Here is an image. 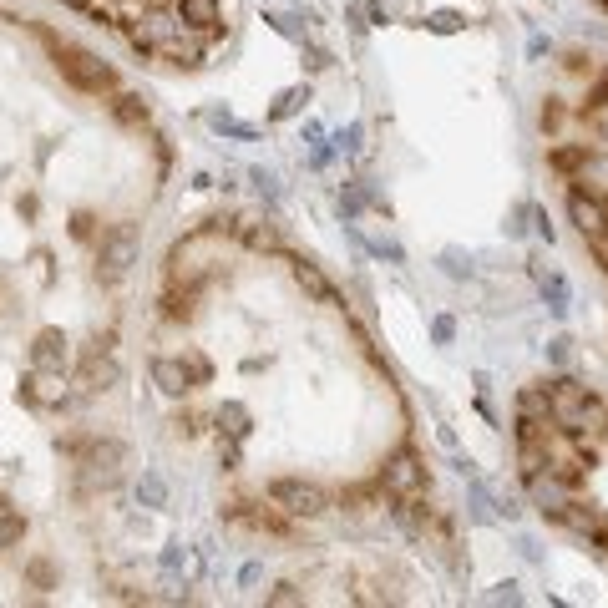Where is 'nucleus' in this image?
I'll return each instance as SVG.
<instances>
[{"mask_svg":"<svg viewBox=\"0 0 608 608\" xmlns=\"http://www.w3.org/2000/svg\"><path fill=\"white\" fill-rule=\"evenodd\" d=\"M527 492H532V507H543L548 517H558L573 497H578V487H573V477H563V472H532L527 477Z\"/></svg>","mask_w":608,"mask_h":608,"instance_id":"0eeeda50","label":"nucleus"},{"mask_svg":"<svg viewBox=\"0 0 608 608\" xmlns=\"http://www.w3.org/2000/svg\"><path fill=\"white\" fill-rule=\"evenodd\" d=\"M259 578H264V568H259V563H244V573H239V583H244V588H254Z\"/></svg>","mask_w":608,"mask_h":608,"instance_id":"7c9ffc66","label":"nucleus"},{"mask_svg":"<svg viewBox=\"0 0 608 608\" xmlns=\"http://www.w3.org/2000/svg\"><path fill=\"white\" fill-rule=\"evenodd\" d=\"M21 532H26L21 512H11V507H0V548H11V543H21Z\"/></svg>","mask_w":608,"mask_h":608,"instance_id":"aec40b11","label":"nucleus"},{"mask_svg":"<svg viewBox=\"0 0 608 608\" xmlns=\"http://www.w3.org/2000/svg\"><path fill=\"white\" fill-rule=\"evenodd\" d=\"M61 6H71V11H92L97 0H61Z\"/></svg>","mask_w":608,"mask_h":608,"instance_id":"2f4dec72","label":"nucleus"},{"mask_svg":"<svg viewBox=\"0 0 608 608\" xmlns=\"http://www.w3.org/2000/svg\"><path fill=\"white\" fill-rule=\"evenodd\" d=\"M21 396H26V406H61L66 401V375L61 370H31L26 375V386H21Z\"/></svg>","mask_w":608,"mask_h":608,"instance_id":"1a4fd4ad","label":"nucleus"},{"mask_svg":"<svg viewBox=\"0 0 608 608\" xmlns=\"http://www.w3.org/2000/svg\"><path fill=\"white\" fill-rule=\"evenodd\" d=\"M163 573H183V578H193V573H198V558H193V548L173 543V548L163 553Z\"/></svg>","mask_w":608,"mask_h":608,"instance_id":"a211bd4d","label":"nucleus"},{"mask_svg":"<svg viewBox=\"0 0 608 608\" xmlns=\"http://www.w3.org/2000/svg\"><path fill=\"white\" fill-rule=\"evenodd\" d=\"M51 46H56V41H51ZM56 66H61V76H66L71 87H82V92H92V97H102V92H112V87H117L112 66H107V61H97L92 51L56 46Z\"/></svg>","mask_w":608,"mask_h":608,"instance_id":"f03ea898","label":"nucleus"},{"mask_svg":"<svg viewBox=\"0 0 608 608\" xmlns=\"http://www.w3.org/2000/svg\"><path fill=\"white\" fill-rule=\"evenodd\" d=\"M558 168L573 173L578 193L608 203V152H583V147H573V152H558Z\"/></svg>","mask_w":608,"mask_h":608,"instance_id":"20e7f679","label":"nucleus"},{"mask_svg":"<svg viewBox=\"0 0 608 608\" xmlns=\"http://www.w3.org/2000/svg\"><path fill=\"white\" fill-rule=\"evenodd\" d=\"M441 264H446V274H451V279H472V259H462L456 249H446V254H441Z\"/></svg>","mask_w":608,"mask_h":608,"instance_id":"5701e85b","label":"nucleus"},{"mask_svg":"<svg viewBox=\"0 0 608 608\" xmlns=\"http://www.w3.org/2000/svg\"><path fill=\"white\" fill-rule=\"evenodd\" d=\"M603 6H608V0H603Z\"/></svg>","mask_w":608,"mask_h":608,"instance_id":"473e14b6","label":"nucleus"},{"mask_svg":"<svg viewBox=\"0 0 608 608\" xmlns=\"http://www.w3.org/2000/svg\"><path fill=\"white\" fill-rule=\"evenodd\" d=\"M208 122H213L218 132H228V137H244V142L254 137V127H249V122H239V117H228V112H208Z\"/></svg>","mask_w":608,"mask_h":608,"instance_id":"412c9836","label":"nucleus"},{"mask_svg":"<svg viewBox=\"0 0 608 608\" xmlns=\"http://www.w3.org/2000/svg\"><path fill=\"white\" fill-rule=\"evenodd\" d=\"M132 264H137V228H132V223H122V228H112V234H102V249H97V274L122 279Z\"/></svg>","mask_w":608,"mask_h":608,"instance_id":"423d86ee","label":"nucleus"},{"mask_svg":"<svg viewBox=\"0 0 608 608\" xmlns=\"http://www.w3.org/2000/svg\"><path fill=\"white\" fill-rule=\"evenodd\" d=\"M548 360H553V365H568V360H573V340H568V335H558V340L548 345Z\"/></svg>","mask_w":608,"mask_h":608,"instance_id":"cd10ccee","label":"nucleus"},{"mask_svg":"<svg viewBox=\"0 0 608 608\" xmlns=\"http://www.w3.org/2000/svg\"><path fill=\"white\" fill-rule=\"evenodd\" d=\"M117 380H122L117 360H107V355L92 345V350H87V360H82V391H87V396H97V391H112Z\"/></svg>","mask_w":608,"mask_h":608,"instance_id":"9d476101","label":"nucleus"},{"mask_svg":"<svg viewBox=\"0 0 608 608\" xmlns=\"http://www.w3.org/2000/svg\"><path fill=\"white\" fill-rule=\"evenodd\" d=\"M213 264H218V234H213V228H208V234H188V239L173 244V254H168V279L198 289V284L213 274Z\"/></svg>","mask_w":608,"mask_h":608,"instance_id":"f257e3e1","label":"nucleus"},{"mask_svg":"<svg viewBox=\"0 0 608 608\" xmlns=\"http://www.w3.org/2000/svg\"><path fill=\"white\" fill-rule=\"evenodd\" d=\"M112 117H117L122 127H147V102H142V97H117V102H112Z\"/></svg>","mask_w":608,"mask_h":608,"instance_id":"dca6fc26","label":"nucleus"},{"mask_svg":"<svg viewBox=\"0 0 608 608\" xmlns=\"http://www.w3.org/2000/svg\"><path fill=\"white\" fill-rule=\"evenodd\" d=\"M31 370H66V340L56 330H41L31 340Z\"/></svg>","mask_w":608,"mask_h":608,"instance_id":"f8f14e48","label":"nucleus"},{"mask_svg":"<svg viewBox=\"0 0 608 608\" xmlns=\"http://www.w3.org/2000/svg\"><path fill=\"white\" fill-rule=\"evenodd\" d=\"M487 603H522V593H517V583H497L487 593Z\"/></svg>","mask_w":608,"mask_h":608,"instance_id":"c756f323","label":"nucleus"},{"mask_svg":"<svg viewBox=\"0 0 608 608\" xmlns=\"http://www.w3.org/2000/svg\"><path fill=\"white\" fill-rule=\"evenodd\" d=\"M431 31H441V36L446 31H462V16H456V11H436L431 16Z\"/></svg>","mask_w":608,"mask_h":608,"instance_id":"c85d7f7f","label":"nucleus"},{"mask_svg":"<svg viewBox=\"0 0 608 608\" xmlns=\"http://www.w3.org/2000/svg\"><path fill=\"white\" fill-rule=\"evenodd\" d=\"M538 279H543V294H548V310L553 315H568V279L553 274V269H538Z\"/></svg>","mask_w":608,"mask_h":608,"instance_id":"2eb2a0df","label":"nucleus"},{"mask_svg":"<svg viewBox=\"0 0 608 608\" xmlns=\"http://www.w3.org/2000/svg\"><path fill=\"white\" fill-rule=\"evenodd\" d=\"M431 335H436V345H451V335H456V320H451V315H436V320H431Z\"/></svg>","mask_w":608,"mask_h":608,"instance_id":"bb28decb","label":"nucleus"},{"mask_svg":"<svg viewBox=\"0 0 608 608\" xmlns=\"http://www.w3.org/2000/svg\"><path fill=\"white\" fill-rule=\"evenodd\" d=\"M193 375H203V360H193V365H183V360H173V355H158V360H152V386H158L163 396H183V391L193 386Z\"/></svg>","mask_w":608,"mask_h":608,"instance_id":"6e6552de","label":"nucleus"},{"mask_svg":"<svg viewBox=\"0 0 608 608\" xmlns=\"http://www.w3.org/2000/svg\"><path fill=\"white\" fill-rule=\"evenodd\" d=\"M137 502H142V507H163V502H168V482H163L158 472H142V482H137Z\"/></svg>","mask_w":608,"mask_h":608,"instance_id":"f3484780","label":"nucleus"},{"mask_svg":"<svg viewBox=\"0 0 608 608\" xmlns=\"http://www.w3.org/2000/svg\"><path fill=\"white\" fill-rule=\"evenodd\" d=\"M568 213H573V223L583 228V239H598V234H608V203H603V198H588V193H573V203H568Z\"/></svg>","mask_w":608,"mask_h":608,"instance_id":"9b49d317","label":"nucleus"},{"mask_svg":"<svg viewBox=\"0 0 608 608\" xmlns=\"http://www.w3.org/2000/svg\"><path fill=\"white\" fill-rule=\"evenodd\" d=\"M360 137H365V132H360V122H350V127L335 137V147H340V152H360Z\"/></svg>","mask_w":608,"mask_h":608,"instance_id":"393cba45","label":"nucleus"},{"mask_svg":"<svg viewBox=\"0 0 608 608\" xmlns=\"http://www.w3.org/2000/svg\"><path fill=\"white\" fill-rule=\"evenodd\" d=\"M244 244L259 249V254H269V249H279V234H274L269 223H249V228H244Z\"/></svg>","mask_w":608,"mask_h":608,"instance_id":"6ab92c4d","label":"nucleus"},{"mask_svg":"<svg viewBox=\"0 0 608 608\" xmlns=\"http://www.w3.org/2000/svg\"><path fill=\"white\" fill-rule=\"evenodd\" d=\"M269 603H274V608H289V603H304V593H299L294 583H279V588L269 593Z\"/></svg>","mask_w":608,"mask_h":608,"instance_id":"b1692460","label":"nucleus"},{"mask_svg":"<svg viewBox=\"0 0 608 608\" xmlns=\"http://www.w3.org/2000/svg\"><path fill=\"white\" fill-rule=\"evenodd\" d=\"M294 284H299L304 294H310V299L330 304V279H325V274H320L315 264H304V259H299V264H294Z\"/></svg>","mask_w":608,"mask_h":608,"instance_id":"4468645a","label":"nucleus"},{"mask_svg":"<svg viewBox=\"0 0 608 608\" xmlns=\"http://www.w3.org/2000/svg\"><path fill=\"white\" fill-rule=\"evenodd\" d=\"M178 16H183V26H193L198 36H208L223 11H218V0H178Z\"/></svg>","mask_w":608,"mask_h":608,"instance_id":"ddd939ff","label":"nucleus"},{"mask_svg":"<svg viewBox=\"0 0 608 608\" xmlns=\"http://www.w3.org/2000/svg\"><path fill=\"white\" fill-rule=\"evenodd\" d=\"M269 502H274L279 512H289V517H320V512L330 507L325 487L304 482V477H279V482L269 487Z\"/></svg>","mask_w":608,"mask_h":608,"instance_id":"7ed1b4c3","label":"nucleus"},{"mask_svg":"<svg viewBox=\"0 0 608 608\" xmlns=\"http://www.w3.org/2000/svg\"><path fill=\"white\" fill-rule=\"evenodd\" d=\"M249 178H254V188H259L264 198H279V178H274V173H264V168H254Z\"/></svg>","mask_w":608,"mask_h":608,"instance_id":"a878e982","label":"nucleus"},{"mask_svg":"<svg viewBox=\"0 0 608 608\" xmlns=\"http://www.w3.org/2000/svg\"><path fill=\"white\" fill-rule=\"evenodd\" d=\"M375 487L386 492L391 502H406V497L416 502V497H421V487H426V472H421L416 456H406V451H401V456H391V462L380 467V482H375Z\"/></svg>","mask_w":608,"mask_h":608,"instance_id":"39448f33","label":"nucleus"},{"mask_svg":"<svg viewBox=\"0 0 608 608\" xmlns=\"http://www.w3.org/2000/svg\"><path fill=\"white\" fill-rule=\"evenodd\" d=\"M304 102H310V92H304V87H289V92H284V97L274 102V117H294V112H299Z\"/></svg>","mask_w":608,"mask_h":608,"instance_id":"4be33fe9","label":"nucleus"}]
</instances>
